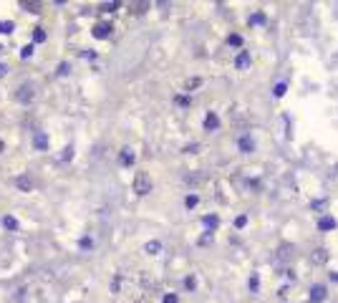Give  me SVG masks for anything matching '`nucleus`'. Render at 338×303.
Listing matches in <instances>:
<instances>
[{
    "label": "nucleus",
    "mask_w": 338,
    "mask_h": 303,
    "mask_svg": "<svg viewBox=\"0 0 338 303\" xmlns=\"http://www.w3.org/2000/svg\"><path fill=\"white\" fill-rule=\"evenodd\" d=\"M71 152H73V147H66V152H63V159H71Z\"/></svg>",
    "instance_id": "nucleus-32"
},
{
    "label": "nucleus",
    "mask_w": 338,
    "mask_h": 303,
    "mask_svg": "<svg viewBox=\"0 0 338 303\" xmlns=\"http://www.w3.org/2000/svg\"><path fill=\"white\" fill-rule=\"evenodd\" d=\"M119 162H121L124 167H131V164H134V152H131L129 147H126V149H121V154H119Z\"/></svg>",
    "instance_id": "nucleus-9"
},
{
    "label": "nucleus",
    "mask_w": 338,
    "mask_h": 303,
    "mask_svg": "<svg viewBox=\"0 0 338 303\" xmlns=\"http://www.w3.org/2000/svg\"><path fill=\"white\" fill-rule=\"evenodd\" d=\"M250 61H253V58H250V51H240L238 53V58H235V68H247L250 66Z\"/></svg>",
    "instance_id": "nucleus-6"
},
{
    "label": "nucleus",
    "mask_w": 338,
    "mask_h": 303,
    "mask_svg": "<svg viewBox=\"0 0 338 303\" xmlns=\"http://www.w3.org/2000/svg\"><path fill=\"white\" fill-rule=\"evenodd\" d=\"M199 84H202L199 79H192V81H187V91H192V88H197Z\"/></svg>",
    "instance_id": "nucleus-31"
},
{
    "label": "nucleus",
    "mask_w": 338,
    "mask_h": 303,
    "mask_svg": "<svg viewBox=\"0 0 338 303\" xmlns=\"http://www.w3.org/2000/svg\"><path fill=\"white\" fill-rule=\"evenodd\" d=\"M184 288H187V291H195V288H197V281H195L192 276H189V278L184 281Z\"/></svg>",
    "instance_id": "nucleus-28"
},
{
    "label": "nucleus",
    "mask_w": 338,
    "mask_h": 303,
    "mask_svg": "<svg viewBox=\"0 0 338 303\" xmlns=\"http://www.w3.org/2000/svg\"><path fill=\"white\" fill-rule=\"evenodd\" d=\"M174 104L177 106H189V96H174Z\"/></svg>",
    "instance_id": "nucleus-29"
},
{
    "label": "nucleus",
    "mask_w": 338,
    "mask_h": 303,
    "mask_svg": "<svg viewBox=\"0 0 338 303\" xmlns=\"http://www.w3.org/2000/svg\"><path fill=\"white\" fill-rule=\"evenodd\" d=\"M202 222H204V227H207V230L212 233V230H217L219 217H217V215H204V217H202Z\"/></svg>",
    "instance_id": "nucleus-11"
},
{
    "label": "nucleus",
    "mask_w": 338,
    "mask_h": 303,
    "mask_svg": "<svg viewBox=\"0 0 338 303\" xmlns=\"http://www.w3.org/2000/svg\"><path fill=\"white\" fill-rule=\"evenodd\" d=\"M111 23H96L94 25V38H109L111 36Z\"/></svg>",
    "instance_id": "nucleus-3"
},
{
    "label": "nucleus",
    "mask_w": 338,
    "mask_h": 303,
    "mask_svg": "<svg viewBox=\"0 0 338 303\" xmlns=\"http://www.w3.org/2000/svg\"><path fill=\"white\" fill-rule=\"evenodd\" d=\"M326 260H328V250H323V248H318V250L311 255V263H316V265L326 263Z\"/></svg>",
    "instance_id": "nucleus-10"
},
{
    "label": "nucleus",
    "mask_w": 338,
    "mask_h": 303,
    "mask_svg": "<svg viewBox=\"0 0 338 303\" xmlns=\"http://www.w3.org/2000/svg\"><path fill=\"white\" fill-rule=\"evenodd\" d=\"M161 303H179V298H177V293H167L161 298Z\"/></svg>",
    "instance_id": "nucleus-26"
},
{
    "label": "nucleus",
    "mask_w": 338,
    "mask_h": 303,
    "mask_svg": "<svg viewBox=\"0 0 338 303\" xmlns=\"http://www.w3.org/2000/svg\"><path fill=\"white\" fill-rule=\"evenodd\" d=\"M16 99H18V101H23V104H28V101L33 99V86H31V84H23V86L18 88Z\"/></svg>",
    "instance_id": "nucleus-4"
},
{
    "label": "nucleus",
    "mask_w": 338,
    "mask_h": 303,
    "mask_svg": "<svg viewBox=\"0 0 338 303\" xmlns=\"http://www.w3.org/2000/svg\"><path fill=\"white\" fill-rule=\"evenodd\" d=\"M33 41L43 43V41H46V30H43V28H33Z\"/></svg>",
    "instance_id": "nucleus-19"
},
{
    "label": "nucleus",
    "mask_w": 338,
    "mask_h": 303,
    "mask_svg": "<svg viewBox=\"0 0 338 303\" xmlns=\"http://www.w3.org/2000/svg\"><path fill=\"white\" fill-rule=\"evenodd\" d=\"M331 278H333V281H338V273H331Z\"/></svg>",
    "instance_id": "nucleus-34"
},
{
    "label": "nucleus",
    "mask_w": 338,
    "mask_h": 303,
    "mask_svg": "<svg viewBox=\"0 0 338 303\" xmlns=\"http://www.w3.org/2000/svg\"><path fill=\"white\" fill-rule=\"evenodd\" d=\"M5 71H8V66H3V64H0V79L5 76Z\"/></svg>",
    "instance_id": "nucleus-33"
},
{
    "label": "nucleus",
    "mask_w": 338,
    "mask_h": 303,
    "mask_svg": "<svg viewBox=\"0 0 338 303\" xmlns=\"http://www.w3.org/2000/svg\"><path fill=\"white\" fill-rule=\"evenodd\" d=\"M20 56H23V58H31V56H33V45H25V48L20 51Z\"/></svg>",
    "instance_id": "nucleus-30"
},
{
    "label": "nucleus",
    "mask_w": 338,
    "mask_h": 303,
    "mask_svg": "<svg viewBox=\"0 0 338 303\" xmlns=\"http://www.w3.org/2000/svg\"><path fill=\"white\" fill-rule=\"evenodd\" d=\"M116 8H119V3H101V13H111V10H116Z\"/></svg>",
    "instance_id": "nucleus-22"
},
{
    "label": "nucleus",
    "mask_w": 338,
    "mask_h": 303,
    "mask_svg": "<svg viewBox=\"0 0 338 303\" xmlns=\"http://www.w3.org/2000/svg\"><path fill=\"white\" fill-rule=\"evenodd\" d=\"M245 225H247V215H238V217H235V227H238V230H242Z\"/></svg>",
    "instance_id": "nucleus-23"
},
{
    "label": "nucleus",
    "mask_w": 338,
    "mask_h": 303,
    "mask_svg": "<svg viewBox=\"0 0 338 303\" xmlns=\"http://www.w3.org/2000/svg\"><path fill=\"white\" fill-rule=\"evenodd\" d=\"M3 227H5V230H18V227H20V222H18L16 217L5 215V217H3Z\"/></svg>",
    "instance_id": "nucleus-15"
},
{
    "label": "nucleus",
    "mask_w": 338,
    "mask_h": 303,
    "mask_svg": "<svg viewBox=\"0 0 338 303\" xmlns=\"http://www.w3.org/2000/svg\"><path fill=\"white\" fill-rule=\"evenodd\" d=\"M247 285H250V291H253V293H258V288H260V278H258V273H253V276H250Z\"/></svg>",
    "instance_id": "nucleus-18"
},
{
    "label": "nucleus",
    "mask_w": 338,
    "mask_h": 303,
    "mask_svg": "<svg viewBox=\"0 0 338 303\" xmlns=\"http://www.w3.org/2000/svg\"><path fill=\"white\" fill-rule=\"evenodd\" d=\"M265 21H268V15L262 13V10H260V13H253V15H250V25H260V23H265Z\"/></svg>",
    "instance_id": "nucleus-16"
},
{
    "label": "nucleus",
    "mask_w": 338,
    "mask_h": 303,
    "mask_svg": "<svg viewBox=\"0 0 338 303\" xmlns=\"http://www.w3.org/2000/svg\"><path fill=\"white\" fill-rule=\"evenodd\" d=\"M134 192L137 195H149L152 192V179H149L146 172H137V177H134Z\"/></svg>",
    "instance_id": "nucleus-1"
},
{
    "label": "nucleus",
    "mask_w": 338,
    "mask_h": 303,
    "mask_svg": "<svg viewBox=\"0 0 338 303\" xmlns=\"http://www.w3.org/2000/svg\"><path fill=\"white\" fill-rule=\"evenodd\" d=\"M68 71H71V64H66V61H63V64H58V68H56L58 76H68Z\"/></svg>",
    "instance_id": "nucleus-20"
},
{
    "label": "nucleus",
    "mask_w": 338,
    "mask_h": 303,
    "mask_svg": "<svg viewBox=\"0 0 338 303\" xmlns=\"http://www.w3.org/2000/svg\"><path fill=\"white\" fill-rule=\"evenodd\" d=\"M33 144H36L38 149H48V136L43 134V131H38V134L33 136Z\"/></svg>",
    "instance_id": "nucleus-14"
},
{
    "label": "nucleus",
    "mask_w": 338,
    "mask_h": 303,
    "mask_svg": "<svg viewBox=\"0 0 338 303\" xmlns=\"http://www.w3.org/2000/svg\"><path fill=\"white\" fill-rule=\"evenodd\" d=\"M0 152H3V142H0Z\"/></svg>",
    "instance_id": "nucleus-35"
},
{
    "label": "nucleus",
    "mask_w": 338,
    "mask_h": 303,
    "mask_svg": "<svg viewBox=\"0 0 338 303\" xmlns=\"http://www.w3.org/2000/svg\"><path fill=\"white\" fill-rule=\"evenodd\" d=\"M285 91H288V84H285V81H283V84H278V86H275V91H273V94H275V96H278V99H280V96H283V94H285Z\"/></svg>",
    "instance_id": "nucleus-21"
},
{
    "label": "nucleus",
    "mask_w": 338,
    "mask_h": 303,
    "mask_svg": "<svg viewBox=\"0 0 338 303\" xmlns=\"http://www.w3.org/2000/svg\"><path fill=\"white\" fill-rule=\"evenodd\" d=\"M144 250L149 253V255H157V253L161 250V242H159V240H152V242H146V245H144Z\"/></svg>",
    "instance_id": "nucleus-17"
},
{
    "label": "nucleus",
    "mask_w": 338,
    "mask_h": 303,
    "mask_svg": "<svg viewBox=\"0 0 338 303\" xmlns=\"http://www.w3.org/2000/svg\"><path fill=\"white\" fill-rule=\"evenodd\" d=\"M16 185H18L23 192H31V190H33V179L23 174V177H18V179H16Z\"/></svg>",
    "instance_id": "nucleus-12"
},
{
    "label": "nucleus",
    "mask_w": 338,
    "mask_h": 303,
    "mask_svg": "<svg viewBox=\"0 0 338 303\" xmlns=\"http://www.w3.org/2000/svg\"><path fill=\"white\" fill-rule=\"evenodd\" d=\"M318 230H323V233L336 230V220H333V217H328V215H326V217H320V220H318Z\"/></svg>",
    "instance_id": "nucleus-8"
},
{
    "label": "nucleus",
    "mask_w": 338,
    "mask_h": 303,
    "mask_svg": "<svg viewBox=\"0 0 338 303\" xmlns=\"http://www.w3.org/2000/svg\"><path fill=\"white\" fill-rule=\"evenodd\" d=\"M197 202H199V197H197V195H187V200H184V205H187V207H195Z\"/></svg>",
    "instance_id": "nucleus-24"
},
{
    "label": "nucleus",
    "mask_w": 338,
    "mask_h": 303,
    "mask_svg": "<svg viewBox=\"0 0 338 303\" xmlns=\"http://www.w3.org/2000/svg\"><path fill=\"white\" fill-rule=\"evenodd\" d=\"M308 298H311V303H320V301H326V285L316 283V285L311 288V293H308Z\"/></svg>",
    "instance_id": "nucleus-2"
},
{
    "label": "nucleus",
    "mask_w": 338,
    "mask_h": 303,
    "mask_svg": "<svg viewBox=\"0 0 338 303\" xmlns=\"http://www.w3.org/2000/svg\"><path fill=\"white\" fill-rule=\"evenodd\" d=\"M0 33H13V23L3 21V23H0Z\"/></svg>",
    "instance_id": "nucleus-25"
},
{
    "label": "nucleus",
    "mask_w": 338,
    "mask_h": 303,
    "mask_svg": "<svg viewBox=\"0 0 338 303\" xmlns=\"http://www.w3.org/2000/svg\"><path fill=\"white\" fill-rule=\"evenodd\" d=\"M20 8L28 13H40V3H36V0H20Z\"/></svg>",
    "instance_id": "nucleus-13"
},
{
    "label": "nucleus",
    "mask_w": 338,
    "mask_h": 303,
    "mask_svg": "<svg viewBox=\"0 0 338 303\" xmlns=\"http://www.w3.org/2000/svg\"><path fill=\"white\" fill-rule=\"evenodd\" d=\"M227 43H230V45H242V38H240L238 33H232V36L227 38Z\"/></svg>",
    "instance_id": "nucleus-27"
},
{
    "label": "nucleus",
    "mask_w": 338,
    "mask_h": 303,
    "mask_svg": "<svg viewBox=\"0 0 338 303\" xmlns=\"http://www.w3.org/2000/svg\"><path fill=\"white\" fill-rule=\"evenodd\" d=\"M204 129H207V131H217L219 129V119H217V114H207V116H204Z\"/></svg>",
    "instance_id": "nucleus-7"
},
{
    "label": "nucleus",
    "mask_w": 338,
    "mask_h": 303,
    "mask_svg": "<svg viewBox=\"0 0 338 303\" xmlns=\"http://www.w3.org/2000/svg\"><path fill=\"white\" fill-rule=\"evenodd\" d=\"M238 147H240V152H242V154H250V152H255V142L250 139L247 134H245V136H240V142H238Z\"/></svg>",
    "instance_id": "nucleus-5"
}]
</instances>
